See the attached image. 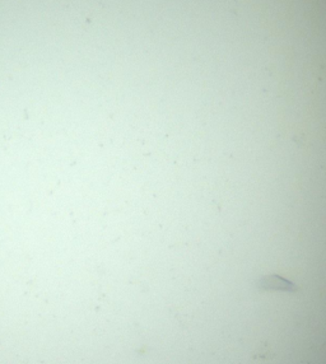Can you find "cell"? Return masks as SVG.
Instances as JSON below:
<instances>
[{"label":"cell","instance_id":"obj_1","mask_svg":"<svg viewBox=\"0 0 326 364\" xmlns=\"http://www.w3.org/2000/svg\"><path fill=\"white\" fill-rule=\"evenodd\" d=\"M259 287L265 291H283L295 293L298 291L296 284H293L290 280L284 279L277 274L265 275L259 282Z\"/></svg>","mask_w":326,"mask_h":364}]
</instances>
